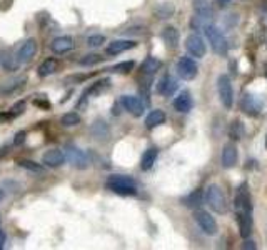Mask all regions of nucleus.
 <instances>
[{"mask_svg":"<svg viewBox=\"0 0 267 250\" xmlns=\"http://www.w3.org/2000/svg\"><path fill=\"white\" fill-rule=\"evenodd\" d=\"M107 189L111 192L122 195V197H132L137 195V183L132 177L127 175H111L107 178Z\"/></svg>","mask_w":267,"mask_h":250,"instance_id":"1","label":"nucleus"},{"mask_svg":"<svg viewBox=\"0 0 267 250\" xmlns=\"http://www.w3.org/2000/svg\"><path fill=\"white\" fill-rule=\"evenodd\" d=\"M205 202L209 204V207L217 212V214H226L227 212V200L226 195L222 192V189L216 183H212L205 189Z\"/></svg>","mask_w":267,"mask_h":250,"instance_id":"2","label":"nucleus"},{"mask_svg":"<svg viewBox=\"0 0 267 250\" xmlns=\"http://www.w3.org/2000/svg\"><path fill=\"white\" fill-rule=\"evenodd\" d=\"M234 210H236L237 215L252 214V199H250L249 185L246 182H242L236 190V195H234Z\"/></svg>","mask_w":267,"mask_h":250,"instance_id":"3","label":"nucleus"},{"mask_svg":"<svg viewBox=\"0 0 267 250\" xmlns=\"http://www.w3.org/2000/svg\"><path fill=\"white\" fill-rule=\"evenodd\" d=\"M204 30H205V37H207V40H209V43H210L212 50H214L217 55H226L229 45H227L226 37H224V34H222V30L219 29V27L207 25Z\"/></svg>","mask_w":267,"mask_h":250,"instance_id":"4","label":"nucleus"},{"mask_svg":"<svg viewBox=\"0 0 267 250\" xmlns=\"http://www.w3.org/2000/svg\"><path fill=\"white\" fill-rule=\"evenodd\" d=\"M217 92H219V99L222 102V105L226 108H232L234 105V90L231 79L227 75H219L217 77Z\"/></svg>","mask_w":267,"mask_h":250,"instance_id":"5","label":"nucleus"},{"mask_svg":"<svg viewBox=\"0 0 267 250\" xmlns=\"http://www.w3.org/2000/svg\"><path fill=\"white\" fill-rule=\"evenodd\" d=\"M65 150H67L65 152V159L70 162V165H74L75 168H79V170H84V168L89 167L90 160L84 150H80L79 147H75V145H67Z\"/></svg>","mask_w":267,"mask_h":250,"instance_id":"6","label":"nucleus"},{"mask_svg":"<svg viewBox=\"0 0 267 250\" xmlns=\"http://www.w3.org/2000/svg\"><path fill=\"white\" fill-rule=\"evenodd\" d=\"M264 102L259 99L257 95L252 94H244V97L241 99V110L249 117H255L262 112Z\"/></svg>","mask_w":267,"mask_h":250,"instance_id":"7","label":"nucleus"},{"mask_svg":"<svg viewBox=\"0 0 267 250\" xmlns=\"http://www.w3.org/2000/svg\"><path fill=\"white\" fill-rule=\"evenodd\" d=\"M194 219L199 224L200 230H202L204 233H207V235H216V233H217V222L214 220V217H212L209 212L195 210L194 212Z\"/></svg>","mask_w":267,"mask_h":250,"instance_id":"8","label":"nucleus"},{"mask_svg":"<svg viewBox=\"0 0 267 250\" xmlns=\"http://www.w3.org/2000/svg\"><path fill=\"white\" fill-rule=\"evenodd\" d=\"M177 74H179V77L184 80H194L199 74V67L192 58L182 57V58H179V62H177Z\"/></svg>","mask_w":267,"mask_h":250,"instance_id":"9","label":"nucleus"},{"mask_svg":"<svg viewBox=\"0 0 267 250\" xmlns=\"http://www.w3.org/2000/svg\"><path fill=\"white\" fill-rule=\"evenodd\" d=\"M185 48H187V52L190 55H194L197 58H202L207 52L205 42L199 34H190L187 39H185Z\"/></svg>","mask_w":267,"mask_h":250,"instance_id":"10","label":"nucleus"},{"mask_svg":"<svg viewBox=\"0 0 267 250\" xmlns=\"http://www.w3.org/2000/svg\"><path fill=\"white\" fill-rule=\"evenodd\" d=\"M65 152L61 149H48L45 154L42 155V164L50 167V168H57L62 167L65 164Z\"/></svg>","mask_w":267,"mask_h":250,"instance_id":"11","label":"nucleus"},{"mask_svg":"<svg viewBox=\"0 0 267 250\" xmlns=\"http://www.w3.org/2000/svg\"><path fill=\"white\" fill-rule=\"evenodd\" d=\"M121 102H122L124 108L130 113V115H134V117H142V115H144L145 107H144V102L140 100L139 97L124 95Z\"/></svg>","mask_w":267,"mask_h":250,"instance_id":"12","label":"nucleus"},{"mask_svg":"<svg viewBox=\"0 0 267 250\" xmlns=\"http://www.w3.org/2000/svg\"><path fill=\"white\" fill-rule=\"evenodd\" d=\"M109 85H111V79H100V80H97L95 84H92L89 89H87L84 94H82V99L79 100V104H77V107L80 108V107H85V104H87V99L89 97H92V95H99V94H102V92H105L107 89H109Z\"/></svg>","mask_w":267,"mask_h":250,"instance_id":"13","label":"nucleus"},{"mask_svg":"<svg viewBox=\"0 0 267 250\" xmlns=\"http://www.w3.org/2000/svg\"><path fill=\"white\" fill-rule=\"evenodd\" d=\"M37 40L35 39H29V40H25L24 43H22V47H20V50L17 53V58H19V62L20 64H29L32 58H34L37 55Z\"/></svg>","mask_w":267,"mask_h":250,"instance_id":"14","label":"nucleus"},{"mask_svg":"<svg viewBox=\"0 0 267 250\" xmlns=\"http://www.w3.org/2000/svg\"><path fill=\"white\" fill-rule=\"evenodd\" d=\"M50 48L56 55H64V53H69L74 48V39L69 35H61L56 37L50 43Z\"/></svg>","mask_w":267,"mask_h":250,"instance_id":"15","label":"nucleus"},{"mask_svg":"<svg viewBox=\"0 0 267 250\" xmlns=\"http://www.w3.org/2000/svg\"><path fill=\"white\" fill-rule=\"evenodd\" d=\"M237 159H239V155H237L236 144H232V142L226 144L224 149H222V157H221L222 167H224V168H232L234 165L237 164Z\"/></svg>","mask_w":267,"mask_h":250,"instance_id":"16","label":"nucleus"},{"mask_svg":"<svg viewBox=\"0 0 267 250\" xmlns=\"http://www.w3.org/2000/svg\"><path fill=\"white\" fill-rule=\"evenodd\" d=\"M192 107H194V102H192V97H190V94L187 90H184L181 92L176 99H174V108H176L177 112H181V113H187L192 110Z\"/></svg>","mask_w":267,"mask_h":250,"instance_id":"17","label":"nucleus"},{"mask_svg":"<svg viewBox=\"0 0 267 250\" xmlns=\"http://www.w3.org/2000/svg\"><path fill=\"white\" fill-rule=\"evenodd\" d=\"M135 47H137V42L134 40H114L107 45V53L109 55H119V53L132 50Z\"/></svg>","mask_w":267,"mask_h":250,"instance_id":"18","label":"nucleus"},{"mask_svg":"<svg viewBox=\"0 0 267 250\" xmlns=\"http://www.w3.org/2000/svg\"><path fill=\"white\" fill-rule=\"evenodd\" d=\"M176 89H177V80L174 79L171 74H166L164 77L159 80V84H157V92L164 97L172 95L174 92H176Z\"/></svg>","mask_w":267,"mask_h":250,"instance_id":"19","label":"nucleus"},{"mask_svg":"<svg viewBox=\"0 0 267 250\" xmlns=\"http://www.w3.org/2000/svg\"><path fill=\"white\" fill-rule=\"evenodd\" d=\"M237 224H239V233L242 238H247L252 232V214H241L237 215Z\"/></svg>","mask_w":267,"mask_h":250,"instance_id":"20","label":"nucleus"},{"mask_svg":"<svg viewBox=\"0 0 267 250\" xmlns=\"http://www.w3.org/2000/svg\"><path fill=\"white\" fill-rule=\"evenodd\" d=\"M157 157H159V150L155 149V147H150V149H147L144 152L142 159H140V168H142L144 172L150 170L152 167H154Z\"/></svg>","mask_w":267,"mask_h":250,"instance_id":"21","label":"nucleus"},{"mask_svg":"<svg viewBox=\"0 0 267 250\" xmlns=\"http://www.w3.org/2000/svg\"><path fill=\"white\" fill-rule=\"evenodd\" d=\"M162 40L166 42V45L169 48H177V45H179V30L172 25L166 27V29L162 30Z\"/></svg>","mask_w":267,"mask_h":250,"instance_id":"22","label":"nucleus"},{"mask_svg":"<svg viewBox=\"0 0 267 250\" xmlns=\"http://www.w3.org/2000/svg\"><path fill=\"white\" fill-rule=\"evenodd\" d=\"M161 60H157L155 57H147L145 60L140 65V74L142 75H149V77H154L157 70L161 69Z\"/></svg>","mask_w":267,"mask_h":250,"instance_id":"23","label":"nucleus"},{"mask_svg":"<svg viewBox=\"0 0 267 250\" xmlns=\"http://www.w3.org/2000/svg\"><path fill=\"white\" fill-rule=\"evenodd\" d=\"M166 122V113L162 110H152L149 115H147L145 118V127L152 130L155 127H159V125H162Z\"/></svg>","mask_w":267,"mask_h":250,"instance_id":"24","label":"nucleus"},{"mask_svg":"<svg viewBox=\"0 0 267 250\" xmlns=\"http://www.w3.org/2000/svg\"><path fill=\"white\" fill-rule=\"evenodd\" d=\"M25 82H27L25 77L14 79V80H10V82H5V84H2V87H0V94H4V95H7V94H15V92L20 90L22 87L25 85Z\"/></svg>","mask_w":267,"mask_h":250,"instance_id":"25","label":"nucleus"},{"mask_svg":"<svg viewBox=\"0 0 267 250\" xmlns=\"http://www.w3.org/2000/svg\"><path fill=\"white\" fill-rule=\"evenodd\" d=\"M37 72H39L40 77H50L52 74L57 72V60L56 58H45V60L39 65Z\"/></svg>","mask_w":267,"mask_h":250,"instance_id":"26","label":"nucleus"},{"mask_svg":"<svg viewBox=\"0 0 267 250\" xmlns=\"http://www.w3.org/2000/svg\"><path fill=\"white\" fill-rule=\"evenodd\" d=\"M204 199H202V194L199 192V190H195V192L189 194L187 197L182 199V204L185 207H190V209H199L200 205H202Z\"/></svg>","mask_w":267,"mask_h":250,"instance_id":"27","label":"nucleus"},{"mask_svg":"<svg viewBox=\"0 0 267 250\" xmlns=\"http://www.w3.org/2000/svg\"><path fill=\"white\" fill-rule=\"evenodd\" d=\"M19 58H17V55H14L12 53V50H7V52H4V55H2V67L5 69V70H17L19 69Z\"/></svg>","mask_w":267,"mask_h":250,"instance_id":"28","label":"nucleus"},{"mask_svg":"<svg viewBox=\"0 0 267 250\" xmlns=\"http://www.w3.org/2000/svg\"><path fill=\"white\" fill-rule=\"evenodd\" d=\"M194 10L197 15H202V17H207V19H212V15H214V10L204 0H194Z\"/></svg>","mask_w":267,"mask_h":250,"instance_id":"29","label":"nucleus"},{"mask_svg":"<svg viewBox=\"0 0 267 250\" xmlns=\"http://www.w3.org/2000/svg\"><path fill=\"white\" fill-rule=\"evenodd\" d=\"M244 134H246V129H244V123L241 120H234L231 123V129H229V137L232 140H241L244 137Z\"/></svg>","mask_w":267,"mask_h":250,"instance_id":"30","label":"nucleus"},{"mask_svg":"<svg viewBox=\"0 0 267 250\" xmlns=\"http://www.w3.org/2000/svg\"><path fill=\"white\" fill-rule=\"evenodd\" d=\"M174 5L171 4V2H162V4H159L155 7V15L159 19H169V17H172V14H174Z\"/></svg>","mask_w":267,"mask_h":250,"instance_id":"31","label":"nucleus"},{"mask_svg":"<svg viewBox=\"0 0 267 250\" xmlns=\"http://www.w3.org/2000/svg\"><path fill=\"white\" fill-rule=\"evenodd\" d=\"M80 123V115L77 112H67L61 117V125L62 127H75Z\"/></svg>","mask_w":267,"mask_h":250,"instance_id":"32","label":"nucleus"},{"mask_svg":"<svg viewBox=\"0 0 267 250\" xmlns=\"http://www.w3.org/2000/svg\"><path fill=\"white\" fill-rule=\"evenodd\" d=\"M17 165L20 168H24V170H27V172H34V173H42L43 172V167L40 164H35L34 160H25V159L19 160Z\"/></svg>","mask_w":267,"mask_h":250,"instance_id":"33","label":"nucleus"},{"mask_svg":"<svg viewBox=\"0 0 267 250\" xmlns=\"http://www.w3.org/2000/svg\"><path fill=\"white\" fill-rule=\"evenodd\" d=\"M134 67H135V62L127 60V62H121V64L114 65L111 70L112 72H116V74H129L130 70H134Z\"/></svg>","mask_w":267,"mask_h":250,"instance_id":"34","label":"nucleus"},{"mask_svg":"<svg viewBox=\"0 0 267 250\" xmlns=\"http://www.w3.org/2000/svg\"><path fill=\"white\" fill-rule=\"evenodd\" d=\"M103 60V57L99 55V53H89V55H85L84 58H80L79 64L80 65H97Z\"/></svg>","mask_w":267,"mask_h":250,"instance_id":"35","label":"nucleus"},{"mask_svg":"<svg viewBox=\"0 0 267 250\" xmlns=\"http://www.w3.org/2000/svg\"><path fill=\"white\" fill-rule=\"evenodd\" d=\"M102 43H105V37H103L102 34H94V35H90L89 39H87V45L92 47V48L100 47Z\"/></svg>","mask_w":267,"mask_h":250,"instance_id":"36","label":"nucleus"},{"mask_svg":"<svg viewBox=\"0 0 267 250\" xmlns=\"http://www.w3.org/2000/svg\"><path fill=\"white\" fill-rule=\"evenodd\" d=\"M24 110H25V102L24 100H19L17 104H14L12 107H10L9 112H10V115L15 118V117L22 115V113H24Z\"/></svg>","mask_w":267,"mask_h":250,"instance_id":"37","label":"nucleus"},{"mask_svg":"<svg viewBox=\"0 0 267 250\" xmlns=\"http://www.w3.org/2000/svg\"><path fill=\"white\" fill-rule=\"evenodd\" d=\"M24 142H25V132H24V130H20V132L15 134L14 144H15V145H22Z\"/></svg>","mask_w":267,"mask_h":250,"instance_id":"38","label":"nucleus"},{"mask_svg":"<svg viewBox=\"0 0 267 250\" xmlns=\"http://www.w3.org/2000/svg\"><path fill=\"white\" fill-rule=\"evenodd\" d=\"M34 105H37V107H40V108H50V102H48L47 99H43V100H39V99H35L34 100Z\"/></svg>","mask_w":267,"mask_h":250,"instance_id":"39","label":"nucleus"},{"mask_svg":"<svg viewBox=\"0 0 267 250\" xmlns=\"http://www.w3.org/2000/svg\"><path fill=\"white\" fill-rule=\"evenodd\" d=\"M12 115H10V112H0V123H5V122H10L12 120Z\"/></svg>","mask_w":267,"mask_h":250,"instance_id":"40","label":"nucleus"},{"mask_svg":"<svg viewBox=\"0 0 267 250\" xmlns=\"http://www.w3.org/2000/svg\"><path fill=\"white\" fill-rule=\"evenodd\" d=\"M242 248H250V250H255V243L252 240H246L242 243Z\"/></svg>","mask_w":267,"mask_h":250,"instance_id":"41","label":"nucleus"},{"mask_svg":"<svg viewBox=\"0 0 267 250\" xmlns=\"http://www.w3.org/2000/svg\"><path fill=\"white\" fill-rule=\"evenodd\" d=\"M4 245H5V232L0 229V250L4 248Z\"/></svg>","mask_w":267,"mask_h":250,"instance_id":"42","label":"nucleus"},{"mask_svg":"<svg viewBox=\"0 0 267 250\" xmlns=\"http://www.w3.org/2000/svg\"><path fill=\"white\" fill-rule=\"evenodd\" d=\"M4 195H5V194H4V190L0 189V200H4Z\"/></svg>","mask_w":267,"mask_h":250,"instance_id":"43","label":"nucleus"},{"mask_svg":"<svg viewBox=\"0 0 267 250\" xmlns=\"http://www.w3.org/2000/svg\"><path fill=\"white\" fill-rule=\"evenodd\" d=\"M221 2H227V0H221Z\"/></svg>","mask_w":267,"mask_h":250,"instance_id":"44","label":"nucleus"}]
</instances>
